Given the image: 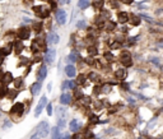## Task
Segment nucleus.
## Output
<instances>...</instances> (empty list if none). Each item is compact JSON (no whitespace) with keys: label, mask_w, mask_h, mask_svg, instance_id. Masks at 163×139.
<instances>
[{"label":"nucleus","mask_w":163,"mask_h":139,"mask_svg":"<svg viewBox=\"0 0 163 139\" xmlns=\"http://www.w3.org/2000/svg\"><path fill=\"white\" fill-rule=\"evenodd\" d=\"M31 48L33 50V53H37V51L45 50V42H43L42 40H41V38H36V40L32 41Z\"/></svg>","instance_id":"obj_1"},{"label":"nucleus","mask_w":163,"mask_h":139,"mask_svg":"<svg viewBox=\"0 0 163 139\" xmlns=\"http://www.w3.org/2000/svg\"><path fill=\"white\" fill-rule=\"evenodd\" d=\"M23 111H24V105L21 102H17L13 105V107L10 110V114L12 115H17V116H22L23 115Z\"/></svg>","instance_id":"obj_2"},{"label":"nucleus","mask_w":163,"mask_h":139,"mask_svg":"<svg viewBox=\"0 0 163 139\" xmlns=\"http://www.w3.org/2000/svg\"><path fill=\"white\" fill-rule=\"evenodd\" d=\"M37 130H38V135H40V137H46L50 131L49 124H47L46 121H41L40 125H38V128H37Z\"/></svg>","instance_id":"obj_3"},{"label":"nucleus","mask_w":163,"mask_h":139,"mask_svg":"<svg viewBox=\"0 0 163 139\" xmlns=\"http://www.w3.org/2000/svg\"><path fill=\"white\" fill-rule=\"evenodd\" d=\"M121 63L125 66H131L133 61H131V55L129 51H122L121 53Z\"/></svg>","instance_id":"obj_4"},{"label":"nucleus","mask_w":163,"mask_h":139,"mask_svg":"<svg viewBox=\"0 0 163 139\" xmlns=\"http://www.w3.org/2000/svg\"><path fill=\"white\" fill-rule=\"evenodd\" d=\"M33 12L37 14V17L40 18H47L49 17V10L45 9L43 6H33Z\"/></svg>","instance_id":"obj_5"},{"label":"nucleus","mask_w":163,"mask_h":139,"mask_svg":"<svg viewBox=\"0 0 163 139\" xmlns=\"http://www.w3.org/2000/svg\"><path fill=\"white\" fill-rule=\"evenodd\" d=\"M47 105V97L46 96H42V98H41L40 103H38V106L36 107V111H34V116H40L41 111L43 110V107Z\"/></svg>","instance_id":"obj_6"},{"label":"nucleus","mask_w":163,"mask_h":139,"mask_svg":"<svg viewBox=\"0 0 163 139\" xmlns=\"http://www.w3.org/2000/svg\"><path fill=\"white\" fill-rule=\"evenodd\" d=\"M55 57H56V50H54V48L47 50L46 55H45V60H46V63L52 64L54 61H55Z\"/></svg>","instance_id":"obj_7"},{"label":"nucleus","mask_w":163,"mask_h":139,"mask_svg":"<svg viewBox=\"0 0 163 139\" xmlns=\"http://www.w3.org/2000/svg\"><path fill=\"white\" fill-rule=\"evenodd\" d=\"M18 36H19L21 40H28L30 36H31V31L28 30L27 27H22L21 30H19V32H18Z\"/></svg>","instance_id":"obj_8"},{"label":"nucleus","mask_w":163,"mask_h":139,"mask_svg":"<svg viewBox=\"0 0 163 139\" xmlns=\"http://www.w3.org/2000/svg\"><path fill=\"white\" fill-rule=\"evenodd\" d=\"M56 19L60 24H64L66 22V12L64 9H60V10L56 12Z\"/></svg>","instance_id":"obj_9"},{"label":"nucleus","mask_w":163,"mask_h":139,"mask_svg":"<svg viewBox=\"0 0 163 139\" xmlns=\"http://www.w3.org/2000/svg\"><path fill=\"white\" fill-rule=\"evenodd\" d=\"M59 40H60L59 35H56L55 32H51V33H49V36H47V42L51 44V45L59 44Z\"/></svg>","instance_id":"obj_10"},{"label":"nucleus","mask_w":163,"mask_h":139,"mask_svg":"<svg viewBox=\"0 0 163 139\" xmlns=\"http://www.w3.org/2000/svg\"><path fill=\"white\" fill-rule=\"evenodd\" d=\"M0 80L3 82V84H8V83H10V82H13V75H12V73H9V72H6V73H4L1 75V78H0Z\"/></svg>","instance_id":"obj_11"},{"label":"nucleus","mask_w":163,"mask_h":139,"mask_svg":"<svg viewBox=\"0 0 163 139\" xmlns=\"http://www.w3.org/2000/svg\"><path fill=\"white\" fill-rule=\"evenodd\" d=\"M46 75H47V68L45 66V65H41V68L38 69V74H37V77H38V80H42L46 78Z\"/></svg>","instance_id":"obj_12"},{"label":"nucleus","mask_w":163,"mask_h":139,"mask_svg":"<svg viewBox=\"0 0 163 139\" xmlns=\"http://www.w3.org/2000/svg\"><path fill=\"white\" fill-rule=\"evenodd\" d=\"M65 73H66V75H68L69 78H74L75 74H76V69H75V66H73V65H68V66L65 68Z\"/></svg>","instance_id":"obj_13"},{"label":"nucleus","mask_w":163,"mask_h":139,"mask_svg":"<svg viewBox=\"0 0 163 139\" xmlns=\"http://www.w3.org/2000/svg\"><path fill=\"white\" fill-rule=\"evenodd\" d=\"M70 101H72V96H70L69 93H63V95L60 96V102H61L63 105H69Z\"/></svg>","instance_id":"obj_14"},{"label":"nucleus","mask_w":163,"mask_h":139,"mask_svg":"<svg viewBox=\"0 0 163 139\" xmlns=\"http://www.w3.org/2000/svg\"><path fill=\"white\" fill-rule=\"evenodd\" d=\"M41 91V82H36V83H33V84L31 86V92H32V95H38V92Z\"/></svg>","instance_id":"obj_15"},{"label":"nucleus","mask_w":163,"mask_h":139,"mask_svg":"<svg viewBox=\"0 0 163 139\" xmlns=\"http://www.w3.org/2000/svg\"><path fill=\"white\" fill-rule=\"evenodd\" d=\"M115 77H116L117 79L122 80L126 77V70L125 69H117L116 72H115Z\"/></svg>","instance_id":"obj_16"},{"label":"nucleus","mask_w":163,"mask_h":139,"mask_svg":"<svg viewBox=\"0 0 163 139\" xmlns=\"http://www.w3.org/2000/svg\"><path fill=\"white\" fill-rule=\"evenodd\" d=\"M79 127H80V125L78 124V121H76V120H72V121H70V131L76 133V131L79 130Z\"/></svg>","instance_id":"obj_17"},{"label":"nucleus","mask_w":163,"mask_h":139,"mask_svg":"<svg viewBox=\"0 0 163 139\" xmlns=\"http://www.w3.org/2000/svg\"><path fill=\"white\" fill-rule=\"evenodd\" d=\"M60 131H59V128H52L51 129V139H60Z\"/></svg>","instance_id":"obj_18"},{"label":"nucleus","mask_w":163,"mask_h":139,"mask_svg":"<svg viewBox=\"0 0 163 139\" xmlns=\"http://www.w3.org/2000/svg\"><path fill=\"white\" fill-rule=\"evenodd\" d=\"M127 19H129L127 13H125V12H120L119 13V22L120 23H125V22H127Z\"/></svg>","instance_id":"obj_19"},{"label":"nucleus","mask_w":163,"mask_h":139,"mask_svg":"<svg viewBox=\"0 0 163 139\" xmlns=\"http://www.w3.org/2000/svg\"><path fill=\"white\" fill-rule=\"evenodd\" d=\"M12 51V45H9L8 47H1L0 48V56H6V55H9Z\"/></svg>","instance_id":"obj_20"},{"label":"nucleus","mask_w":163,"mask_h":139,"mask_svg":"<svg viewBox=\"0 0 163 139\" xmlns=\"http://www.w3.org/2000/svg\"><path fill=\"white\" fill-rule=\"evenodd\" d=\"M14 50L17 54H21L22 50H23V44H22L21 41H15L14 42Z\"/></svg>","instance_id":"obj_21"},{"label":"nucleus","mask_w":163,"mask_h":139,"mask_svg":"<svg viewBox=\"0 0 163 139\" xmlns=\"http://www.w3.org/2000/svg\"><path fill=\"white\" fill-rule=\"evenodd\" d=\"M89 5H91L89 0H79V1H78V6L80 9H87Z\"/></svg>","instance_id":"obj_22"},{"label":"nucleus","mask_w":163,"mask_h":139,"mask_svg":"<svg viewBox=\"0 0 163 139\" xmlns=\"http://www.w3.org/2000/svg\"><path fill=\"white\" fill-rule=\"evenodd\" d=\"M92 6H93L94 9H102V6H103V0H93Z\"/></svg>","instance_id":"obj_23"},{"label":"nucleus","mask_w":163,"mask_h":139,"mask_svg":"<svg viewBox=\"0 0 163 139\" xmlns=\"http://www.w3.org/2000/svg\"><path fill=\"white\" fill-rule=\"evenodd\" d=\"M88 78L91 80H93V82H98V80H100V75H98V74H96L94 72H91V73H89V75H88Z\"/></svg>","instance_id":"obj_24"},{"label":"nucleus","mask_w":163,"mask_h":139,"mask_svg":"<svg viewBox=\"0 0 163 139\" xmlns=\"http://www.w3.org/2000/svg\"><path fill=\"white\" fill-rule=\"evenodd\" d=\"M130 23L133 26H139L140 24V18L136 17V15H133L131 18H130Z\"/></svg>","instance_id":"obj_25"},{"label":"nucleus","mask_w":163,"mask_h":139,"mask_svg":"<svg viewBox=\"0 0 163 139\" xmlns=\"http://www.w3.org/2000/svg\"><path fill=\"white\" fill-rule=\"evenodd\" d=\"M6 93H8V88H6V86L5 84H0V97H4Z\"/></svg>","instance_id":"obj_26"},{"label":"nucleus","mask_w":163,"mask_h":139,"mask_svg":"<svg viewBox=\"0 0 163 139\" xmlns=\"http://www.w3.org/2000/svg\"><path fill=\"white\" fill-rule=\"evenodd\" d=\"M83 97V92L80 89H74V98L75 100H82Z\"/></svg>","instance_id":"obj_27"},{"label":"nucleus","mask_w":163,"mask_h":139,"mask_svg":"<svg viewBox=\"0 0 163 139\" xmlns=\"http://www.w3.org/2000/svg\"><path fill=\"white\" fill-rule=\"evenodd\" d=\"M111 86H112V84H110V83H106V84H103V86L101 87V89H102V91H103L105 93H108V92L111 91Z\"/></svg>","instance_id":"obj_28"},{"label":"nucleus","mask_w":163,"mask_h":139,"mask_svg":"<svg viewBox=\"0 0 163 139\" xmlns=\"http://www.w3.org/2000/svg\"><path fill=\"white\" fill-rule=\"evenodd\" d=\"M105 28H106L107 31H113L115 30V23H112V22H107V24L105 26Z\"/></svg>","instance_id":"obj_29"},{"label":"nucleus","mask_w":163,"mask_h":139,"mask_svg":"<svg viewBox=\"0 0 163 139\" xmlns=\"http://www.w3.org/2000/svg\"><path fill=\"white\" fill-rule=\"evenodd\" d=\"M41 28H42V24H41V22H36V23H33V30L36 32H40Z\"/></svg>","instance_id":"obj_30"},{"label":"nucleus","mask_w":163,"mask_h":139,"mask_svg":"<svg viewBox=\"0 0 163 139\" xmlns=\"http://www.w3.org/2000/svg\"><path fill=\"white\" fill-rule=\"evenodd\" d=\"M9 91V89H8ZM17 91H15V89H10V91H9V98L10 100H13V98H15V96H17Z\"/></svg>","instance_id":"obj_31"},{"label":"nucleus","mask_w":163,"mask_h":139,"mask_svg":"<svg viewBox=\"0 0 163 139\" xmlns=\"http://www.w3.org/2000/svg\"><path fill=\"white\" fill-rule=\"evenodd\" d=\"M105 59L107 61H112L113 60V55L111 53H105Z\"/></svg>","instance_id":"obj_32"},{"label":"nucleus","mask_w":163,"mask_h":139,"mask_svg":"<svg viewBox=\"0 0 163 139\" xmlns=\"http://www.w3.org/2000/svg\"><path fill=\"white\" fill-rule=\"evenodd\" d=\"M68 61H72V63H75V61H76V56H75V54H70L69 56H68Z\"/></svg>","instance_id":"obj_33"},{"label":"nucleus","mask_w":163,"mask_h":139,"mask_svg":"<svg viewBox=\"0 0 163 139\" xmlns=\"http://www.w3.org/2000/svg\"><path fill=\"white\" fill-rule=\"evenodd\" d=\"M88 53L91 54V55H96V54L98 53V51H97V48H96V47H89V48H88Z\"/></svg>","instance_id":"obj_34"},{"label":"nucleus","mask_w":163,"mask_h":139,"mask_svg":"<svg viewBox=\"0 0 163 139\" xmlns=\"http://www.w3.org/2000/svg\"><path fill=\"white\" fill-rule=\"evenodd\" d=\"M85 22L84 21H80V22H78V23H76V27L78 28H85Z\"/></svg>","instance_id":"obj_35"},{"label":"nucleus","mask_w":163,"mask_h":139,"mask_svg":"<svg viewBox=\"0 0 163 139\" xmlns=\"http://www.w3.org/2000/svg\"><path fill=\"white\" fill-rule=\"evenodd\" d=\"M22 83H23V79H22V78H17V79H15V82H14V84H15V87H19V86H22Z\"/></svg>","instance_id":"obj_36"},{"label":"nucleus","mask_w":163,"mask_h":139,"mask_svg":"<svg viewBox=\"0 0 163 139\" xmlns=\"http://www.w3.org/2000/svg\"><path fill=\"white\" fill-rule=\"evenodd\" d=\"M85 63H87L88 65H93V64H94L93 57H87V59H85Z\"/></svg>","instance_id":"obj_37"},{"label":"nucleus","mask_w":163,"mask_h":139,"mask_svg":"<svg viewBox=\"0 0 163 139\" xmlns=\"http://www.w3.org/2000/svg\"><path fill=\"white\" fill-rule=\"evenodd\" d=\"M85 82V77L84 75H79L78 77V83H84Z\"/></svg>","instance_id":"obj_38"},{"label":"nucleus","mask_w":163,"mask_h":139,"mask_svg":"<svg viewBox=\"0 0 163 139\" xmlns=\"http://www.w3.org/2000/svg\"><path fill=\"white\" fill-rule=\"evenodd\" d=\"M75 82H74V80H70V82H69V87H70V89H75Z\"/></svg>","instance_id":"obj_39"},{"label":"nucleus","mask_w":163,"mask_h":139,"mask_svg":"<svg viewBox=\"0 0 163 139\" xmlns=\"http://www.w3.org/2000/svg\"><path fill=\"white\" fill-rule=\"evenodd\" d=\"M50 6H51L52 9L56 8V1H55V0H50Z\"/></svg>","instance_id":"obj_40"},{"label":"nucleus","mask_w":163,"mask_h":139,"mask_svg":"<svg viewBox=\"0 0 163 139\" xmlns=\"http://www.w3.org/2000/svg\"><path fill=\"white\" fill-rule=\"evenodd\" d=\"M140 18H143V19H145L146 22H153V19L152 18H149V17H146V15H144V14H142V17Z\"/></svg>","instance_id":"obj_41"},{"label":"nucleus","mask_w":163,"mask_h":139,"mask_svg":"<svg viewBox=\"0 0 163 139\" xmlns=\"http://www.w3.org/2000/svg\"><path fill=\"white\" fill-rule=\"evenodd\" d=\"M47 114H49V115L52 114V106H51V105H47Z\"/></svg>","instance_id":"obj_42"},{"label":"nucleus","mask_w":163,"mask_h":139,"mask_svg":"<svg viewBox=\"0 0 163 139\" xmlns=\"http://www.w3.org/2000/svg\"><path fill=\"white\" fill-rule=\"evenodd\" d=\"M121 87H122L124 89H126V91H129V84H126V83H122V84H121Z\"/></svg>","instance_id":"obj_43"},{"label":"nucleus","mask_w":163,"mask_h":139,"mask_svg":"<svg viewBox=\"0 0 163 139\" xmlns=\"http://www.w3.org/2000/svg\"><path fill=\"white\" fill-rule=\"evenodd\" d=\"M120 46H121L120 42H115V44L112 45V48H117V47H120Z\"/></svg>","instance_id":"obj_44"},{"label":"nucleus","mask_w":163,"mask_h":139,"mask_svg":"<svg viewBox=\"0 0 163 139\" xmlns=\"http://www.w3.org/2000/svg\"><path fill=\"white\" fill-rule=\"evenodd\" d=\"M59 127H61V128L65 127V121H64V120H59Z\"/></svg>","instance_id":"obj_45"},{"label":"nucleus","mask_w":163,"mask_h":139,"mask_svg":"<svg viewBox=\"0 0 163 139\" xmlns=\"http://www.w3.org/2000/svg\"><path fill=\"white\" fill-rule=\"evenodd\" d=\"M60 3H61V4H69L70 3V0H59Z\"/></svg>","instance_id":"obj_46"},{"label":"nucleus","mask_w":163,"mask_h":139,"mask_svg":"<svg viewBox=\"0 0 163 139\" xmlns=\"http://www.w3.org/2000/svg\"><path fill=\"white\" fill-rule=\"evenodd\" d=\"M100 87H96V88H94V93H96V95H98V93H100Z\"/></svg>","instance_id":"obj_47"},{"label":"nucleus","mask_w":163,"mask_h":139,"mask_svg":"<svg viewBox=\"0 0 163 139\" xmlns=\"http://www.w3.org/2000/svg\"><path fill=\"white\" fill-rule=\"evenodd\" d=\"M82 137H80V134H75L74 137H73V139H80Z\"/></svg>","instance_id":"obj_48"},{"label":"nucleus","mask_w":163,"mask_h":139,"mask_svg":"<svg viewBox=\"0 0 163 139\" xmlns=\"http://www.w3.org/2000/svg\"><path fill=\"white\" fill-rule=\"evenodd\" d=\"M122 3H125V4H130V3H133V0H122Z\"/></svg>","instance_id":"obj_49"},{"label":"nucleus","mask_w":163,"mask_h":139,"mask_svg":"<svg viewBox=\"0 0 163 139\" xmlns=\"http://www.w3.org/2000/svg\"><path fill=\"white\" fill-rule=\"evenodd\" d=\"M63 139H70V137H69V135H64Z\"/></svg>","instance_id":"obj_50"},{"label":"nucleus","mask_w":163,"mask_h":139,"mask_svg":"<svg viewBox=\"0 0 163 139\" xmlns=\"http://www.w3.org/2000/svg\"><path fill=\"white\" fill-rule=\"evenodd\" d=\"M32 139H38V137H37V135H36V137H33V138H32Z\"/></svg>","instance_id":"obj_51"}]
</instances>
